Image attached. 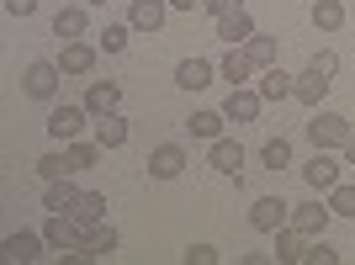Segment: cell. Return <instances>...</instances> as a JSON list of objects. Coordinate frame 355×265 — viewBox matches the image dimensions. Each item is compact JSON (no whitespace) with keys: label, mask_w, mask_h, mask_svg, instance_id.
<instances>
[{"label":"cell","mask_w":355,"mask_h":265,"mask_svg":"<svg viewBox=\"0 0 355 265\" xmlns=\"http://www.w3.org/2000/svg\"><path fill=\"white\" fill-rule=\"evenodd\" d=\"M313 27L318 32H340L345 27V0H313Z\"/></svg>","instance_id":"cell-26"},{"label":"cell","mask_w":355,"mask_h":265,"mask_svg":"<svg viewBox=\"0 0 355 265\" xmlns=\"http://www.w3.org/2000/svg\"><path fill=\"white\" fill-rule=\"evenodd\" d=\"M186 164H191V160H186V148H180V144H159L154 154H148V176H154V180H175Z\"/></svg>","instance_id":"cell-8"},{"label":"cell","mask_w":355,"mask_h":265,"mask_svg":"<svg viewBox=\"0 0 355 265\" xmlns=\"http://www.w3.org/2000/svg\"><path fill=\"white\" fill-rule=\"evenodd\" d=\"M96 144H101V148H122V144H128V122H122L117 112L96 117Z\"/></svg>","instance_id":"cell-25"},{"label":"cell","mask_w":355,"mask_h":265,"mask_svg":"<svg viewBox=\"0 0 355 265\" xmlns=\"http://www.w3.org/2000/svg\"><path fill=\"white\" fill-rule=\"evenodd\" d=\"M74 255H80V260H106V255H117V228H112V223H96Z\"/></svg>","instance_id":"cell-10"},{"label":"cell","mask_w":355,"mask_h":265,"mask_svg":"<svg viewBox=\"0 0 355 265\" xmlns=\"http://www.w3.org/2000/svg\"><path fill=\"white\" fill-rule=\"evenodd\" d=\"M128 37H133V22H112V27L101 32V48H106V53H122Z\"/></svg>","instance_id":"cell-30"},{"label":"cell","mask_w":355,"mask_h":265,"mask_svg":"<svg viewBox=\"0 0 355 265\" xmlns=\"http://www.w3.org/2000/svg\"><path fill=\"white\" fill-rule=\"evenodd\" d=\"M324 96H329V74H318V69L308 64V69L297 74V101H302V106H318Z\"/></svg>","instance_id":"cell-23"},{"label":"cell","mask_w":355,"mask_h":265,"mask_svg":"<svg viewBox=\"0 0 355 265\" xmlns=\"http://www.w3.org/2000/svg\"><path fill=\"white\" fill-rule=\"evenodd\" d=\"M85 6H106V0H85Z\"/></svg>","instance_id":"cell-40"},{"label":"cell","mask_w":355,"mask_h":265,"mask_svg":"<svg viewBox=\"0 0 355 265\" xmlns=\"http://www.w3.org/2000/svg\"><path fill=\"white\" fill-rule=\"evenodd\" d=\"M218 74L228 80V85H244V80L254 74V59H250V48H228V53H223V64H218Z\"/></svg>","instance_id":"cell-20"},{"label":"cell","mask_w":355,"mask_h":265,"mask_svg":"<svg viewBox=\"0 0 355 265\" xmlns=\"http://www.w3.org/2000/svg\"><path fill=\"white\" fill-rule=\"evenodd\" d=\"M117 101H122V85H117V80H90V85H85V112H90V117L117 112Z\"/></svg>","instance_id":"cell-9"},{"label":"cell","mask_w":355,"mask_h":265,"mask_svg":"<svg viewBox=\"0 0 355 265\" xmlns=\"http://www.w3.org/2000/svg\"><path fill=\"white\" fill-rule=\"evenodd\" d=\"M223 255H218V244H191L186 250V265H218Z\"/></svg>","instance_id":"cell-34"},{"label":"cell","mask_w":355,"mask_h":265,"mask_svg":"<svg viewBox=\"0 0 355 265\" xmlns=\"http://www.w3.org/2000/svg\"><path fill=\"white\" fill-rule=\"evenodd\" d=\"M74 170H80V164H74L69 144H64V148H53V154H43V160H37V176H43V180H64V176H74Z\"/></svg>","instance_id":"cell-24"},{"label":"cell","mask_w":355,"mask_h":265,"mask_svg":"<svg viewBox=\"0 0 355 265\" xmlns=\"http://www.w3.org/2000/svg\"><path fill=\"white\" fill-rule=\"evenodd\" d=\"M302 250H308V234H302V228H292V223L276 228V260L282 265H302Z\"/></svg>","instance_id":"cell-18"},{"label":"cell","mask_w":355,"mask_h":265,"mask_svg":"<svg viewBox=\"0 0 355 265\" xmlns=\"http://www.w3.org/2000/svg\"><path fill=\"white\" fill-rule=\"evenodd\" d=\"M260 164H266V170H286V164H292V144H286L282 132H276V138H266V148H260Z\"/></svg>","instance_id":"cell-27"},{"label":"cell","mask_w":355,"mask_h":265,"mask_svg":"<svg viewBox=\"0 0 355 265\" xmlns=\"http://www.w3.org/2000/svg\"><path fill=\"white\" fill-rule=\"evenodd\" d=\"M90 16H85V0L80 6H64L59 16H53V37H64V43H74V37H85Z\"/></svg>","instance_id":"cell-16"},{"label":"cell","mask_w":355,"mask_h":265,"mask_svg":"<svg viewBox=\"0 0 355 265\" xmlns=\"http://www.w3.org/2000/svg\"><path fill=\"white\" fill-rule=\"evenodd\" d=\"M96 53H101V43L74 37V43L59 48V69H64V74H90V69H96Z\"/></svg>","instance_id":"cell-6"},{"label":"cell","mask_w":355,"mask_h":265,"mask_svg":"<svg viewBox=\"0 0 355 265\" xmlns=\"http://www.w3.org/2000/svg\"><path fill=\"white\" fill-rule=\"evenodd\" d=\"M302 180H308V191L329 196L334 186H340V160H334L329 148H313V160L302 164Z\"/></svg>","instance_id":"cell-3"},{"label":"cell","mask_w":355,"mask_h":265,"mask_svg":"<svg viewBox=\"0 0 355 265\" xmlns=\"http://www.w3.org/2000/svg\"><path fill=\"white\" fill-rule=\"evenodd\" d=\"M43 244H48V239H43V234H27V228H21V234H6V255H11L16 265L43 260Z\"/></svg>","instance_id":"cell-15"},{"label":"cell","mask_w":355,"mask_h":265,"mask_svg":"<svg viewBox=\"0 0 355 265\" xmlns=\"http://www.w3.org/2000/svg\"><path fill=\"white\" fill-rule=\"evenodd\" d=\"M74 202H80V186H74L69 176H64V180H48V191H43L48 212H74Z\"/></svg>","instance_id":"cell-21"},{"label":"cell","mask_w":355,"mask_h":265,"mask_svg":"<svg viewBox=\"0 0 355 265\" xmlns=\"http://www.w3.org/2000/svg\"><path fill=\"white\" fill-rule=\"evenodd\" d=\"M212 170L239 180V170H244V148H239L234 138H212Z\"/></svg>","instance_id":"cell-17"},{"label":"cell","mask_w":355,"mask_h":265,"mask_svg":"<svg viewBox=\"0 0 355 265\" xmlns=\"http://www.w3.org/2000/svg\"><path fill=\"white\" fill-rule=\"evenodd\" d=\"M260 106H266L260 90L234 85V90H228V101H223V117H228V122H254V117H260Z\"/></svg>","instance_id":"cell-7"},{"label":"cell","mask_w":355,"mask_h":265,"mask_svg":"<svg viewBox=\"0 0 355 265\" xmlns=\"http://www.w3.org/2000/svg\"><path fill=\"white\" fill-rule=\"evenodd\" d=\"M164 16H170V0H133L128 22H133V32H159Z\"/></svg>","instance_id":"cell-13"},{"label":"cell","mask_w":355,"mask_h":265,"mask_svg":"<svg viewBox=\"0 0 355 265\" xmlns=\"http://www.w3.org/2000/svg\"><path fill=\"white\" fill-rule=\"evenodd\" d=\"M69 154H74V164H80V170H90V164L101 160L106 148H101V144H96V138H90V144H80V138H74V144H69Z\"/></svg>","instance_id":"cell-33"},{"label":"cell","mask_w":355,"mask_h":265,"mask_svg":"<svg viewBox=\"0 0 355 265\" xmlns=\"http://www.w3.org/2000/svg\"><path fill=\"white\" fill-rule=\"evenodd\" d=\"M218 37L228 48H244L254 37V22H250V11H228V16H218Z\"/></svg>","instance_id":"cell-14"},{"label":"cell","mask_w":355,"mask_h":265,"mask_svg":"<svg viewBox=\"0 0 355 265\" xmlns=\"http://www.w3.org/2000/svg\"><path fill=\"white\" fill-rule=\"evenodd\" d=\"M80 228H96V223H106V196L101 191H80V202H74V212H69Z\"/></svg>","instance_id":"cell-22"},{"label":"cell","mask_w":355,"mask_h":265,"mask_svg":"<svg viewBox=\"0 0 355 265\" xmlns=\"http://www.w3.org/2000/svg\"><path fill=\"white\" fill-rule=\"evenodd\" d=\"M6 11H11V16H32V11H37V0H6Z\"/></svg>","instance_id":"cell-37"},{"label":"cell","mask_w":355,"mask_h":265,"mask_svg":"<svg viewBox=\"0 0 355 265\" xmlns=\"http://www.w3.org/2000/svg\"><path fill=\"white\" fill-rule=\"evenodd\" d=\"M329 218H334V212H329V202H302V207H292V228H302L308 239L324 234Z\"/></svg>","instance_id":"cell-12"},{"label":"cell","mask_w":355,"mask_h":265,"mask_svg":"<svg viewBox=\"0 0 355 265\" xmlns=\"http://www.w3.org/2000/svg\"><path fill=\"white\" fill-rule=\"evenodd\" d=\"M345 164H355V132L345 138Z\"/></svg>","instance_id":"cell-39"},{"label":"cell","mask_w":355,"mask_h":265,"mask_svg":"<svg viewBox=\"0 0 355 265\" xmlns=\"http://www.w3.org/2000/svg\"><path fill=\"white\" fill-rule=\"evenodd\" d=\"M250 59H254V69H270V64H276V37H266V32H254L250 43Z\"/></svg>","instance_id":"cell-29"},{"label":"cell","mask_w":355,"mask_h":265,"mask_svg":"<svg viewBox=\"0 0 355 265\" xmlns=\"http://www.w3.org/2000/svg\"><path fill=\"white\" fill-rule=\"evenodd\" d=\"M85 122H90L85 101H80V106H53V117H48V132H53V144H74Z\"/></svg>","instance_id":"cell-5"},{"label":"cell","mask_w":355,"mask_h":265,"mask_svg":"<svg viewBox=\"0 0 355 265\" xmlns=\"http://www.w3.org/2000/svg\"><path fill=\"white\" fill-rule=\"evenodd\" d=\"M175 11H202V0H170Z\"/></svg>","instance_id":"cell-38"},{"label":"cell","mask_w":355,"mask_h":265,"mask_svg":"<svg viewBox=\"0 0 355 265\" xmlns=\"http://www.w3.org/2000/svg\"><path fill=\"white\" fill-rule=\"evenodd\" d=\"M59 80H64L59 59H32L27 74H21V90H27L32 101H59Z\"/></svg>","instance_id":"cell-1"},{"label":"cell","mask_w":355,"mask_h":265,"mask_svg":"<svg viewBox=\"0 0 355 265\" xmlns=\"http://www.w3.org/2000/svg\"><path fill=\"white\" fill-rule=\"evenodd\" d=\"M313 69L334 80V74H340V53H334V48H318V53H313Z\"/></svg>","instance_id":"cell-35"},{"label":"cell","mask_w":355,"mask_h":265,"mask_svg":"<svg viewBox=\"0 0 355 265\" xmlns=\"http://www.w3.org/2000/svg\"><path fill=\"white\" fill-rule=\"evenodd\" d=\"M329 212L334 218H355V186H334L329 191Z\"/></svg>","instance_id":"cell-31"},{"label":"cell","mask_w":355,"mask_h":265,"mask_svg":"<svg viewBox=\"0 0 355 265\" xmlns=\"http://www.w3.org/2000/svg\"><path fill=\"white\" fill-rule=\"evenodd\" d=\"M334 260H340V250H329V244H324V234H318V239L308 244V250H302V265H334Z\"/></svg>","instance_id":"cell-32"},{"label":"cell","mask_w":355,"mask_h":265,"mask_svg":"<svg viewBox=\"0 0 355 265\" xmlns=\"http://www.w3.org/2000/svg\"><path fill=\"white\" fill-rule=\"evenodd\" d=\"M350 122L340 117V112H318L313 106V117H308V144L313 148H345V138H350Z\"/></svg>","instance_id":"cell-2"},{"label":"cell","mask_w":355,"mask_h":265,"mask_svg":"<svg viewBox=\"0 0 355 265\" xmlns=\"http://www.w3.org/2000/svg\"><path fill=\"white\" fill-rule=\"evenodd\" d=\"M207 16H228V11H244V0H202Z\"/></svg>","instance_id":"cell-36"},{"label":"cell","mask_w":355,"mask_h":265,"mask_svg":"<svg viewBox=\"0 0 355 265\" xmlns=\"http://www.w3.org/2000/svg\"><path fill=\"white\" fill-rule=\"evenodd\" d=\"M260 96H266V101H292L297 96V74H286L282 64L260 69Z\"/></svg>","instance_id":"cell-11"},{"label":"cell","mask_w":355,"mask_h":265,"mask_svg":"<svg viewBox=\"0 0 355 265\" xmlns=\"http://www.w3.org/2000/svg\"><path fill=\"white\" fill-rule=\"evenodd\" d=\"M223 122H228L223 112H196L186 128H191V138H207V144H212V138H223Z\"/></svg>","instance_id":"cell-28"},{"label":"cell","mask_w":355,"mask_h":265,"mask_svg":"<svg viewBox=\"0 0 355 265\" xmlns=\"http://www.w3.org/2000/svg\"><path fill=\"white\" fill-rule=\"evenodd\" d=\"M175 85L180 90H207L212 85V64L207 59H180L175 64Z\"/></svg>","instance_id":"cell-19"},{"label":"cell","mask_w":355,"mask_h":265,"mask_svg":"<svg viewBox=\"0 0 355 265\" xmlns=\"http://www.w3.org/2000/svg\"><path fill=\"white\" fill-rule=\"evenodd\" d=\"M292 223V202H282V196H260V202L250 207V228L254 234H276V228H286Z\"/></svg>","instance_id":"cell-4"}]
</instances>
